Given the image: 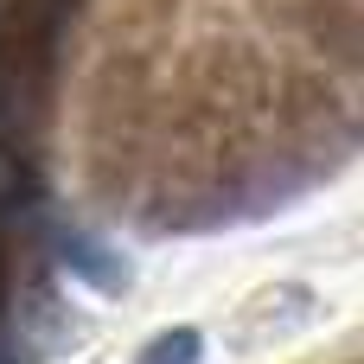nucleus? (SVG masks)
I'll return each mask as SVG.
<instances>
[{"label": "nucleus", "mask_w": 364, "mask_h": 364, "mask_svg": "<svg viewBox=\"0 0 364 364\" xmlns=\"http://www.w3.org/2000/svg\"><path fill=\"white\" fill-rule=\"evenodd\" d=\"M58 256H64V269H77L90 288H102V294H122L128 288V262L115 256V250H102V243H90L83 230H64L58 237Z\"/></svg>", "instance_id": "20e7f679"}, {"label": "nucleus", "mask_w": 364, "mask_h": 364, "mask_svg": "<svg viewBox=\"0 0 364 364\" xmlns=\"http://www.w3.org/2000/svg\"><path fill=\"white\" fill-rule=\"evenodd\" d=\"M0 314H6V230H0Z\"/></svg>", "instance_id": "423d86ee"}, {"label": "nucleus", "mask_w": 364, "mask_h": 364, "mask_svg": "<svg viewBox=\"0 0 364 364\" xmlns=\"http://www.w3.org/2000/svg\"><path fill=\"white\" fill-rule=\"evenodd\" d=\"M282 26L307 45V58L320 70H333V77H352L358 70L364 32H358V6L352 0H294Z\"/></svg>", "instance_id": "7ed1b4c3"}, {"label": "nucleus", "mask_w": 364, "mask_h": 364, "mask_svg": "<svg viewBox=\"0 0 364 364\" xmlns=\"http://www.w3.org/2000/svg\"><path fill=\"white\" fill-rule=\"evenodd\" d=\"M198 358H205V339H198L192 326H166L160 339L141 346V358H134V364H198Z\"/></svg>", "instance_id": "39448f33"}, {"label": "nucleus", "mask_w": 364, "mask_h": 364, "mask_svg": "<svg viewBox=\"0 0 364 364\" xmlns=\"http://www.w3.org/2000/svg\"><path fill=\"white\" fill-rule=\"evenodd\" d=\"M262 128L282 147V160L314 186L333 166L352 160L358 147V109L346 102L339 77L320 64H294V70H269V102H262Z\"/></svg>", "instance_id": "f03ea898"}, {"label": "nucleus", "mask_w": 364, "mask_h": 364, "mask_svg": "<svg viewBox=\"0 0 364 364\" xmlns=\"http://www.w3.org/2000/svg\"><path fill=\"white\" fill-rule=\"evenodd\" d=\"M77 0H6L0 6V166L32 186L51 134L58 96V38Z\"/></svg>", "instance_id": "f257e3e1"}]
</instances>
